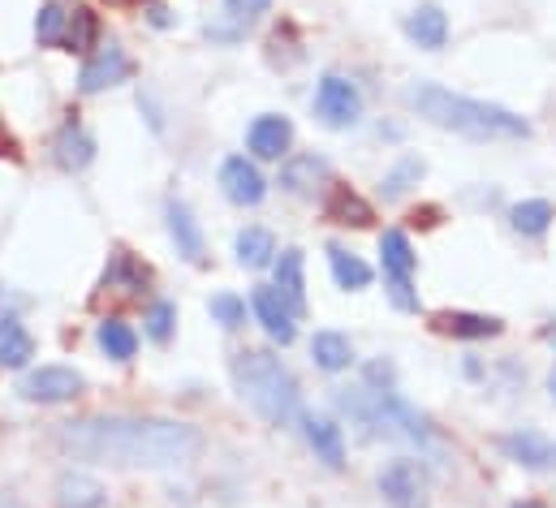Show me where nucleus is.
I'll list each match as a JSON object with an SVG mask.
<instances>
[{
    "label": "nucleus",
    "mask_w": 556,
    "mask_h": 508,
    "mask_svg": "<svg viewBox=\"0 0 556 508\" xmlns=\"http://www.w3.org/2000/svg\"><path fill=\"white\" fill-rule=\"evenodd\" d=\"M0 508H22V500H17V496H9V492H0Z\"/></svg>",
    "instance_id": "nucleus-37"
},
{
    "label": "nucleus",
    "mask_w": 556,
    "mask_h": 508,
    "mask_svg": "<svg viewBox=\"0 0 556 508\" xmlns=\"http://www.w3.org/2000/svg\"><path fill=\"white\" fill-rule=\"evenodd\" d=\"M273 267H277V284L273 289L280 293V302L293 315H306V258H302V251H280Z\"/></svg>",
    "instance_id": "nucleus-20"
},
{
    "label": "nucleus",
    "mask_w": 556,
    "mask_h": 508,
    "mask_svg": "<svg viewBox=\"0 0 556 508\" xmlns=\"http://www.w3.org/2000/svg\"><path fill=\"white\" fill-rule=\"evenodd\" d=\"M96 39H100V17L91 9H74L70 30H65V52H91Z\"/></svg>",
    "instance_id": "nucleus-30"
},
{
    "label": "nucleus",
    "mask_w": 556,
    "mask_h": 508,
    "mask_svg": "<svg viewBox=\"0 0 556 508\" xmlns=\"http://www.w3.org/2000/svg\"><path fill=\"white\" fill-rule=\"evenodd\" d=\"M147 336L155 341V345H168V336H173V323H177V306L173 302H151V310H147Z\"/></svg>",
    "instance_id": "nucleus-34"
},
{
    "label": "nucleus",
    "mask_w": 556,
    "mask_h": 508,
    "mask_svg": "<svg viewBox=\"0 0 556 508\" xmlns=\"http://www.w3.org/2000/svg\"><path fill=\"white\" fill-rule=\"evenodd\" d=\"M56 508H109V487L96 474L65 470L56 479Z\"/></svg>",
    "instance_id": "nucleus-18"
},
{
    "label": "nucleus",
    "mask_w": 556,
    "mask_h": 508,
    "mask_svg": "<svg viewBox=\"0 0 556 508\" xmlns=\"http://www.w3.org/2000/svg\"><path fill=\"white\" fill-rule=\"evenodd\" d=\"M328 177H332V168H328V160L315 155V151H306V155H289V160L280 164V186H285L289 194H315Z\"/></svg>",
    "instance_id": "nucleus-16"
},
{
    "label": "nucleus",
    "mask_w": 556,
    "mask_h": 508,
    "mask_svg": "<svg viewBox=\"0 0 556 508\" xmlns=\"http://www.w3.org/2000/svg\"><path fill=\"white\" fill-rule=\"evenodd\" d=\"M229 371L247 409L260 414L268 427H289L298 418V380L268 350H238Z\"/></svg>",
    "instance_id": "nucleus-3"
},
{
    "label": "nucleus",
    "mask_w": 556,
    "mask_h": 508,
    "mask_svg": "<svg viewBox=\"0 0 556 508\" xmlns=\"http://www.w3.org/2000/svg\"><path fill=\"white\" fill-rule=\"evenodd\" d=\"M311 358H315L319 371L341 376V371H350V363H354V345H350L345 332H315V336H311Z\"/></svg>",
    "instance_id": "nucleus-24"
},
{
    "label": "nucleus",
    "mask_w": 556,
    "mask_h": 508,
    "mask_svg": "<svg viewBox=\"0 0 556 508\" xmlns=\"http://www.w3.org/2000/svg\"><path fill=\"white\" fill-rule=\"evenodd\" d=\"M514 508H544V505H535V500H527V505H514Z\"/></svg>",
    "instance_id": "nucleus-40"
},
{
    "label": "nucleus",
    "mask_w": 556,
    "mask_h": 508,
    "mask_svg": "<svg viewBox=\"0 0 556 508\" xmlns=\"http://www.w3.org/2000/svg\"><path fill=\"white\" fill-rule=\"evenodd\" d=\"M553 220H556V207L548 199H522V203L509 207V225L522 238H544L553 229Z\"/></svg>",
    "instance_id": "nucleus-26"
},
{
    "label": "nucleus",
    "mask_w": 556,
    "mask_h": 508,
    "mask_svg": "<svg viewBox=\"0 0 556 508\" xmlns=\"http://www.w3.org/2000/svg\"><path fill=\"white\" fill-rule=\"evenodd\" d=\"M30 358H35V336L26 332V323L17 315H0V367L22 371Z\"/></svg>",
    "instance_id": "nucleus-23"
},
{
    "label": "nucleus",
    "mask_w": 556,
    "mask_h": 508,
    "mask_svg": "<svg viewBox=\"0 0 556 508\" xmlns=\"http://www.w3.org/2000/svg\"><path fill=\"white\" fill-rule=\"evenodd\" d=\"M544 341H548V345H556V319L548 323V328H544Z\"/></svg>",
    "instance_id": "nucleus-38"
},
{
    "label": "nucleus",
    "mask_w": 556,
    "mask_h": 508,
    "mask_svg": "<svg viewBox=\"0 0 556 508\" xmlns=\"http://www.w3.org/2000/svg\"><path fill=\"white\" fill-rule=\"evenodd\" d=\"M548 392H553V401H556V367H553V376H548Z\"/></svg>",
    "instance_id": "nucleus-39"
},
{
    "label": "nucleus",
    "mask_w": 556,
    "mask_h": 508,
    "mask_svg": "<svg viewBox=\"0 0 556 508\" xmlns=\"http://www.w3.org/2000/svg\"><path fill=\"white\" fill-rule=\"evenodd\" d=\"M406 35L415 39L418 48H427V52H440L444 43H448V13L440 9V4H418L415 13L406 17Z\"/></svg>",
    "instance_id": "nucleus-22"
},
{
    "label": "nucleus",
    "mask_w": 556,
    "mask_h": 508,
    "mask_svg": "<svg viewBox=\"0 0 556 508\" xmlns=\"http://www.w3.org/2000/svg\"><path fill=\"white\" fill-rule=\"evenodd\" d=\"M96 341H100V350H104L109 358H117V363H130V358L139 354V336H135V328H130L126 319H104V323L96 328Z\"/></svg>",
    "instance_id": "nucleus-29"
},
{
    "label": "nucleus",
    "mask_w": 556,
    "mask_h": 508,
    "mask_svg": "<svg viewBox=\"0 0 556 508\" xmlns=\"http://www.w3.org/2000/svg\"><path fill=\"white\" fill-rule=\"evenodd\" d=\"M431 328L453 341H492L505 332V323L496 315H479V310H440V315H431Z\"/></svg>",
    "instance_id": "nucleus-12"
},
{
    "label": "nucleus",
    "mask_w": 556,
    "mask_h": 508,
    "mask_svg": "<svg viewBox=\"0 0 556 508\" xmlns=\"http://www.w3.org/2000/svg\"><path fill=\"white\" fill-rule=\"evenodd\" d=\"M0 155H17V151H13V138H9V129H4V122H0Z\"/></svg>",
    "instance_id": "nucleus-35"
},
{
    "label": "nucleus",
    "mask_w": 556,
    "mask_h": 508,
    "mask_svg": "<svg viewBox=\"0 0 556 508\" xmlns=\"http://www.w3.org/2000/svg\"><path fill=\"white\" fill-rule=\"evenodd\" d=\"M52 440L61 453L78 461H109L126 470H181L203 453V431L194 422L130 418V414L74 418V422H61Z\"/></svg>",
    "instance_id": "nucleus-1"
},
{
    "label": "nucleus",
    "mask_w": 556,
    "mask_h": 508,
    "mask_svg": "<svg viewBox=\"0 0 556 508\" xmlns=\"http://www.w3.org/2000/svg\"><path fill=\"white\" fill-rule=\"evenodd\" d=\"M496 448L522 470H535V474L556 470V440H548L544 431H509L496 440Z\"/></svg>",
    "instance_id": "nucleus-9"
},
{
    "label": "nucleus",
    "mask_w": 556,
    "mask_h": 508,
    "mask_svg": "<svg viewBox=\"0 0 556 508\" xmlns=\"http://www.w3.org/2000/svg\"><path fill=\"white\" fill-rule=\"evenodd\" d=\"M151 22H155V26H168V9H164V4H151Z\"/></svg>",
    "instance_id": "nucleus-36"
},
{
    "label": "nucleus",
    "mask_w": 556,
    "mask_h": 508,
    "mask_svg": "<svg viewBox=\"0 0 556 508\" xmlns=\"http://www.w3.org/2000/svg\"><path fill=\"white\" fill-rule=\"evenodd\" d=\"M422 173H427V164H422L418 155H402V160H397V168H393V173L384 177V186H380V190H384V199L406 194L410 186H418V177H422Z\"/></svg>",
    "instance_id": "nucleus-32"
},
{
    "label": "nucleus",
    "mask_w": 556,
    "mask_h": 508,
    "mask_svg": "<svg viewBox=\"0 0 556 508\" xmlns=\"http://www.w3.org/2000/svg\"><path fill=\"white\" fill-rule=\"evenodd\" d=\"M251 310H255V319H260V328L277 341V345H293V336H298V315L280 302L277 289H255V297H251Z\"/></svg>",
    "instance_id": "nucleus-15"
},
{
    "label": "nucleus",
    "mask_w": 556,
    "mask_h": 508,
    "mask_svg": "<svg viewBox=\"0 0 556 508\" xmlns=\"http://www.w3.org/2000/svg\"><path fill=\"white\" fill-rule=\"evenodd\" d=\"M130 74H135V61L126 56V48L109 43V48H100L96 56H87V65H83V74H78V87H83V96H100V91H109V87L130 82Z\"/></svg>",
    "instance_id": "nucleus-8"
},
{
    "label": "nucleus",
    "mask_w": 556,
    "mask_h": 508,
    "mask_svg": "<svg viewBox=\"0 0 556 508\" xmlns=\"http://www.w3.org/2000/svg\"><path fill=\"white\" fill-rule=\"evenodd\" d=\"M315 117L328 129L358 126V117H363V96H358V87H354L350 78H341V74H324L319 87H315Z\"/></svg>",
    "instance_id": "nucleus-5"
},
{
    "label": "nucleus",
    "mask_w": 556,
    "mask_h": 508,
    "mask_svg": "<svg viewBox=\"0 0 556 508\" xmlns=\"http://www.w3.org/2000/svg\"><path fill=\"white\" fill-rule=\"evenodd\" d=\"M109 4H130V0H109Z\"/></svg>",
    "instance_id": "nucleus-41"
},
{
    "label": "nucleus",
    "mask_w": 556,
    "mask_h": 508,
    "mask_svg": "<svg viewBox=\"0 0 556 508\" xmlns=\"http://www.w3.org/2000/svg\"><path fill=\"white\" fill-rule=\"evenodd\" d=\"M328 267H332V280L345 289V293H358L371 284V267L345 246H328Z\"/></svg>",
    "instance_id": "nucleus-28"
},
{
    "label": "nucleus",
    "mask_w": 556,
    "mask_h": 508,
    "mask_svg": "<svg viewBox=\"0 0 556 508\" xmlns=\"http://www.w3.org/2000/svg\"><path fill=\"white\" fill-rule=\"evenodd\" d=\"M164 220H168V238H173V246H177V254H181L186 263H203V258H207L203 229H199V220L190 216V207H186L181 199H168Z\"/></svg>",
    "instance_id": "nucleus-14"
},
{
    "label": "nucleus",
    "mask_w": 556,
    "mask_h": 508,
    "mask_svg": "<svg viewBox=\"0 0 556 508\" xmlns=\"http://www.w3.org/2000/svg\"><path fill=\"white\" fill-rule=\"evenodd\" d=\"M410 109L418 117H427L431 126L453 129L462 138H475V142H496V138H531V122L501 109V104H488V100H470V96H457L440 82H415L406 91Z\"/></svg>",
    "instance_id": "nucleus-2"
},
{
    "label": "nucleus",
    "mask_w": 556,
    "mask_h": 508,
    "mask_svg": "<svg viewBox=\"0 0 556 508\" xmlns=\"http://www.w3.org/2000/svg\"><path fill=\"white\" fill-rule=\"evenodd\" d=\"M220 190H225L229 203H238V207H255V203H264L268 181H264V173H260L247 155H229V160L220 164Z\"/></svg>",
    "instance_id": "nucleus-10"
},
{
    "label": "nucleus",
    "mask_w": 556,
    "mask_h": 508,
    "mask_svg": "<svg viewBox=\"0 0 556 508\" xmlns=\"http://www.w3.org/2000/svg\"><path fill=\"white\" fill-rule=\"evenodd\" d=\"M65 30H70V13L61 4H43L35 17V39L43 48H65Z\"/></svg>",
    "instance_id": "nucleus-31"
},
{
    "label": "nucleus",
    "mask_w": 556,
    "mask_h": 508,
    "mask_svg": "<svg viewBox=\"0 0 556 508\" xmlns=\"http://www.w3.org/2000/svg\"><path fill=\"white\" fill-rule=\"evenodd\" d=\"M207 310H212V319H216L220 328H229V332H238V328L247 323V302H242L238 293H216Z\"/></svg>",
    "instance_id": "nucleus-33"
},
{
    "label": "nucleus",
    "mask_w": 556,
    "mask_h": 508,
    "mask_svg": "<svg viewBox=\"0 0 556 508\" xmlns=\"http://www.w3.org/2000/svg\"><path fill=\"white\" fill-rule=\"evenodd\" d=\"M233 254H238V263H242V267L264 271V267H273V263H277V238H273L268 229H242V233H238V242H233Z\"/></svg>",
    "instance_id": "nucleus-27"
},
{
    "label": "nucleus",
    "mask_w": 556,
    "mask_h": 508,
    "mask_svg": "<svg viewBox=\"0 0 556 508\" xmlns=\"http://www.w3.org/2000/svg\"><path fill=\"white\" fill-rule=\"evenodd\" d=\"M302 431H306V444H311L315 461H324L328 470H341V466H345V435H341V427H337L332 418L306 414V418H302Z\"/></svg>",
    "instance_id": "nucleus-17"
},
{
    "label": "nucleus",
    "mask_w": 556,
    "mask_h": 508,
    "mask_svg": "<svg viewBox=\"0 0 556 508\" xmlns=\"http://www.w3.org/2000/svg\"><path fill=\"white\" fill-rule=\"evenodd\" d=\"M0 297H4V284H0Z\"/></svg>",
    "instance_id": "nucleus-42"
},
{
    "label": "nucleus",
    "mask_w": 556,
    "mask_h": 508,
    "mask_svg": "<svg viewBox=\"0 0 556 508\" xmlns=\"http://www.w3.org/2000/svg\"><path fill=\"white\" fill-rule=\"evenodd\" d=\"M52 160L65 168V173H83L91 160H96V138L78 122H65L52 138Z\"/></svg>",
    "instance_id": "nucleus-19"
},
{
    "label": "nucleus",
    "mask_w": 556,
    "mask_h": 508,
    "mask_svg": "<svg viewBox=\"0 0 556 508\" xmlns=\"http://www.w3.org/2000/svg\"><path fill=\"white\" fill-rule=\"evenodd\" d=\"M380 496L389 508H427V474L418 470V461L397 457L380 470Z\"/></svg>",
    "instance_id": "nucleus-7"
},
{
    "label": "nucleus",
    "mask_w": 556,
    "mask_h": 508,
    "mask_svg": "<svg viewBox=\"0 0 556 508\" xmlns=\"http://www.w3.org/2000/svg\"><path fill=\"white\" fill-rule=\"evenodd\" d=\"M268 9H273V0H220V13L207 22V39H216V43H238Z\"/></svg>",
    "instance_id": "nucleus-11"
},
{
    "label": "nucleus",
    "mask_w": 556,
    "mask_h": 508,
    "mask_svg": "<svg viewBox=\"0 0 556 508\" xmlns=\"http://www.w3.org/2000/svg\"><path fill=\"white\" fill-rule=\"evenodd\" d=\"M324 216H328L332 225H345V229H367V225L376 220L371 203H367L358 190H350V186H332V190H328Z\"/></svg>",
    "instance_id": "nucleus-21"
},
{
    "label": "nucleus",
    "mask_w": 556,
    "mask_h": 508,
    "mask_svg": "<svg viewBox=\"0 0 556 508\" xmlns=\"http://www.w3.org/2000/svg\"><path fill=\"white\" fill-rule=\"evenodd\" d=\"M147 280H151V271L142 267L135 254L117 251L109 258V271H104V289H113V293H126V297H139L147 293Z\"/></svg>",
    "instance_id": "nucleus-25"
},
{
    "label": "nucleus",
    "mask_w": 556,
    "mask_h": 508,
    "mask_svg": "<svg viewBox=\"0 0 556 508\" xmlns=\"http://www.w3.org/2000/svg\"><path fill=\"white\" fill-rule=\"evenodd\" d=\"M380 267H384V284H389V297L397 310H418L415 297V267L418 254L406 238V229H384L380 238Z\"/></svg>",
    "instance_id": "nucleus-4"
},
{
    "label": "nucleus",
    "mask_w": 556,
    "mask_h": 508,
    "mask_svg": "<svg viewBox=\"0 0 556 508\" xmlns=\"http://www.w3.org/2000/svg\"><path fill=\"white\" fill-rule=\"evenodd\" d=\"M247 147H251V155H260V160H280V155H289V147H293V122L280 117V113L255 117L251 129H247Z\"/></svg>",
    "instance_id": "nucleus-13"
},
{
    "label": "nucleus",
    "mask_w": 556,
    "mask_h": 508,
    "mask_svg": "<svg viewBox=\"0 0 556 508\" xmlns=\"http://www.w3.org/2000/svg\"><path fill=\"white\" fill-rule=\"evenodd\" d=\"M83 388H87V380L74 367H39L17 383L22 401H30V405H65V401L83 396Z\"/></svg>",
    "instance_id": "nucleus-6"
}]
</instances>
